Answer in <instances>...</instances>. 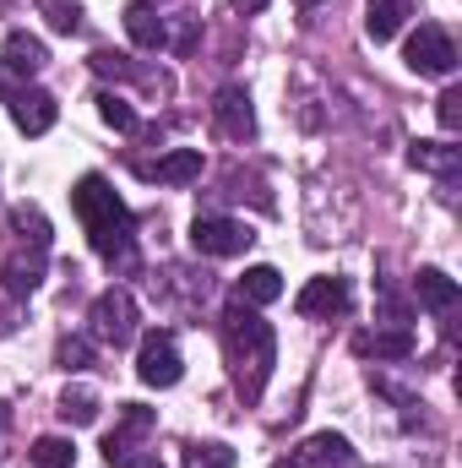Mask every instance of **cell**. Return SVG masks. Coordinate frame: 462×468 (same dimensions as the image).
Segmentation results:
<instances>
[{
  "label": "cell",
  "mask_w": 462,
  "mask_h": 468,
  "mask_svg": "<svg viewBox=\"0 0 462 468\" xmlns=\"http://www.w3.org/2000/svg\"><path fill=\"white\" fill-rule=\"evenodd\" d=\"M71 207H77V218H82V229L93 239V250L120 267V272H131L136 267V224H131V207L120 202V191L104 180V175H82L77 186H71Z\"/></svg>",
  "instance_id": "cell-1"
},
{
  "label": "cell",
  "mask_w": 462,
  "mask_h": 468,
  "mask_svg": "<svg viewBox=\"0 0 462 468\" xmlns=\"http://www.w3.org/2000/svg\"><path fill=\"white\" fill-rule=\"evenodd\" d=\"M218 333H224V354H229L234 387L245 392V403H256V398L267 392V376H272V365H278V338H272V327L256 316V305L229 300V305H224V322H218Z\"/></svg>",
  "instance_id": "cell-2"
},
{
  "label": "cell",
  "mask_w": 462,
  "mask_h": 468,
  "mask_svg": "<svg viewBox=\"0 0 462 468\" xmlns=\"http://www.w3.org/2000/svg\"><path fill=\"white\" fill-rule=\"evenodd\" d=\"M403 60H408V71H419V77H452V71H457V44H452L446 27L419 22V33L408 38Z\"/></svg>",
  "instance_id": "cell-3"
},
{
  "label": "cell",
  "mask_w": 462,
  "mask_h": 468,
  "mask_svg": "<svg viewBox=\"0 0 462 468\" xmlns=\"http://www.w3.org/2000/svg\"><path fill=\"white\" fill-rule=\"evenodd\" d=\"M93 338L99 344H110V349H125L131 338H136V300H131V289H104L99 300H93Z\"/></svg>",
  "instance_id": "cell-4"
},
{
  "label": "cell",
  "mask_w": 462,
  "mask_h": 468,
  "mask_svg": "<svg viewBox=\"0 0 462 468\" xmlns=\"http://www.w3.org/2000/svg\"><path fill=\"white\" fill-rule=\"evenodd\" d=\"M136 376H142L147 387H174V381L185 376V359H180L174 333H147V338H142V349H136Z\"/></svg>",
  "instance_id": "cell-5"
},
{
  "label": "cell",
  "mask_w": 462,
  "mask_h": 468,
  "mask_svg": "<svg viewBox=\"0 0 462 468\" xmlns=\"http://www.w3.org/2000/svg\"><path fill=\"white\" fill-rule=\"evenodd\" d=\"M158 431V414L147 409V403H120V420H115V431L104 436V458H110V468H120L147 436Z\"/></svg>",
  "instance_id": "cell-6"
},
{
  "label": "cell",
  "mask_w": 462,
  "mask_h": 468,
  "mask_svg": "<svg viewBox=\"0 0 462 468\" xmlns=\"http://www.w3.org/2000/svg\"><path fill=\"white\" fill-rule=\"evenodd\" d=\"M250 224H239V218H218V213H202L196 224H191V250H202V256H239V250H250Z\"/></svg>",
  "instance_id": "cell-7"
},
{
  "label": "cell",
  "mask_w": 462,
  "mask_h": 468,
  "mask_svg": "<svg viewBox=\"0 0 462 468\" xmlns=\"http://www.w3.org/2000/svg\"><path fill=\"white\" fill-rule=\"evenodd\" d=\"M213 125L229 136V142H250L256 136V110H250V93L229 82V88H218V99H213Z\"/></svg>",
  "instance_id": "cell-8"
},
{
  "label": "cell",
  "mask_w": 462,
  "mask_h": 468,
  "mask_svg": "<svg viewBox=\"0 0 462 468\" xmlns=\"http://www.w3.org/2000/svg\"><path fill=\"white\" fill-rule=\"evenodd\" d=\"M55 120H60V104H55L44 88H22V93H11V125H16L22 136H44Z\"/></svg>",
  "instance_id": "cell-9"
},
{
  "label": "cell",
  "mask_w": 462,
  "mask_h": 468,
  "mask_svg": "<svg viewBox=\"0 0 462 468\" xmlns=\"http://www.w3.org/2000/svg\"><path fill=\"white\" fill-rule=\"evenodd\" d=\"M348 300H353L348 278H310V283L299 289L294 311H299V316H343V311H348Z\"/></svg>",
  "instance_id": "cell-10"
},
{
  "label": "cell",
  "mask_w": 462,
  "mask_h": 468,
  "mask_svg": "<svg viewBox=\"0 0 462 468\" xmlns=\"http://www.w3.org/2000/svg\"><path fill=\"white\" fill-rule=\"evenodd\" d=\"M125 33H131V44L136 49H169V22L152 11V0H136V5H125Z\"/></svg>",
  "instance_id": "cell-11"
},
{
  "label": "cell",
  "mask_w": 462,
  "mask_h": 468,
  "mask_svg": "<svg viewBox=\"0 0 462 468\" xmlns=\"http://www.w3.org/2000/svg\"><path fill=\"white\" fill-rule=\"evenodd\" d=\"M202 169H207V158H202V147H174V153H163L152 169H142L147 180H158V186H191V180H202Z\"/></svg>",
  "instance_id": "cell-12"
},
{
  "label": "cell",
  "mask_w": 462,
  "mask_h": 468,
  "mask_svg": "<svg viewBox=\"0 0 462 468\" xmlns=\"http://www.w3.org/2000/svg\"><path fill=\"white\" fill-rule=\"evenodd\" d=\"M414 300H419L425 311L446 316V311H457L462 289H457V278H446L441 267H419V278H414Z\"/></svg>",
  "instance_id": "cell-13"
},
{
  "label": "cell",
  "mask_w": 462,
  "mask_h": 468,
  "mask_svg": "<svg viewBox=\"0 0 462 468\" xmlns=\"http://www.w3.org/2000/svg\"><path fill=\"white\" fill-rule=\"evenodd\" d=\"M44 261H49V250H27V256H11V261L0 267V283H5V294H11V300H27V294L44 283Z\"/></svg>",
  "instance_id": "cell-14"
},
{
  "label": "cell",
  "mask_w": 462,
  "mask_h": 468,
  "mask_svg": "<svg viewBox=\"0 0 462 468\" xmlns=\"http://www.w3.org/2000/svg\"><path fill=\"white\" fill-rule=\"evenodd\" d=\"M49 66V49H44V38H33V33H5V71H16V77H38Z\"/></svg>",
  "instance_id": "cell-15"
},
{
  "label": "cell",
  "mask_w": 462,
  "mask_h": 468,
  "mask_svg": "<svg viewBox=\"0 0 462 468\" xmlns=\"http://www.w3.org/2000/svg\"><path fill=\"white\" fill-rule=\"evenodd\" d=\"M348 463H353V447H348L343 436H332V431L310 436L299 447V458H294V468H348Z\"/></svg>",
  "instance_id": "cell-16"
},
{
  "label": "cell",
  "mask_w": 462,
  "mask_h": 468,
  "mask_svg": "<svg viewBox=\"0 0 462 468\" xmlns=\"http://www.w3.org/2000/svg\"><path fill=\"white\" fill-rule=\"evenodd\" d=\"M408 164L425 169V175L452 180V175L462 169V147H452V142H414V147H408Z\"/></svg>",
  "instance_id": "cell-17"
},
{
  "label": "cell",
  "mask_w": 462,
  "mask_h": 468,
  "mask_svg": "<svg viewBox=\"0 0 462 468\" xmlns=\"http://www.w3.org/2000/svg\"><path fill=\"white\" fill-rule=\"evenodd\" d=\"M353 349L370 359H414V333L408 327H381V333H359Z\"/></svg>",
  "instance_id": "cell-18"
},
{
  "label": "cell",
  "mask_w": 462,
  "mask_h": 468,
  "mask_svg": "<svg viewBox=\"0 0 462 468\" xmlns=\"http://www.w3.org/2000/svg\"><path fill=\"white\" fill-rule=\"evenodd\" d=\"M403 22H408V0H370V5H364V33H370L375 44L397 38Z\"/></svg>",
  "instance_id": "cell-19"
},
{
  "label": "cell",
  "mask_w": 462,
  "mask_h": 468,
  "mask_svg": "<svg viewBox=\"0 0 462 468\" xmlns=\"http://www.w3.org/2000/svg\"><path fill=\"white\" fill-rule=\"evenodd\" d=\"M278 294H283V272L278 267H245V278L234 289V300H245V305H272Z\"/></svg>",
  "instance_id": "cell-20"
},
{
  "label": "cell",
  "mask_w": 462,
  "mask_h": 468,
  "mask_svg": "<svg viewBox=\"0 0 462 468\" xmlns=\"http://www.w3.org/2000/svg\"><path fill=\"white\" fill-rule=\"evenodd\" d=\"M27 463L33 468H71L77 463V447H71V436H38L33 452H27Z\"/></svg>",
  "instance_id": "cell-21"
},
{
  "label": "cell",
  "mask_w": 462,
  "mask_h": 468,
  "mask_svg": "<svg viewBox=\"0 0 462 468\" xmlns=\"http://www.w3.org/2000/svg\"><path fill=\"white\" fill-rule=\"evenodd\" d=\"M60 420H66V425H93V420H99V392H93V387H66Z\"/></svg>",
  "instance_id": "cell-22"
},
{
  "label": "cell",
  "mask_w": 462,
  "mask_h": 468,
  "mask_svg": "<svg viewBox=\"0 0 462 468\" xmlns=\"http://www.w3.org/2000/svg\"><path fill=\"white\" fill-rule=\"evenodd\" d=\"M11 229L22 234L33 250H49V218L38 207H11Z\"/></svg>",
  "instance_id": "cell-23"
},
{
  "label": "cell",
  "mask_w": 462,
  "mask_h": 468,
  "mask_svg": "<svg viewBox=\"0 0 462 468\" xmlns=\"http://www.w3.org/2000/svg\"><path fill=\"white\" fill-rule=\"evenodd\" d=\"M38 11L49 16L55 33H82V27H88V11H82L77 0H38Z\"/></svg>",
  "instance_id": "cell-24"
},
{
  "label": "cell",
  "mask_w": 462,
  "mask_h": 468,
  "mask_svg": "<svg viewBox=\"0 0 462 468\" xmlns=\"http://www.w3.org/2000/svg\"><path fill=\"white\" fill-rule=\"evenodd\" d=\"M185 468H239V458H234V447H224V441H196L185 452Z\"/></svg>",
  "instance_id": "cell-25"
},
{
  "label": "cell",
  "mask_w": 462,
  "mask_h": 468,
  "mask_svg": "<svg viewBox=\"0 0 462 468\" xmlns=\"http://www.w3.org/2000/svg\"><path fill=\"white\" fill-rule=\"evenodd\" d=\"M55 365H60L66 376H71V370H88V365H93V338H60Z\"/></svg>",
  "instance_id": "cell-26"
},
{
  "label": "cell",
  "mask_w": 462,
  "mask_h": 468,
  "mask_svg": "<svg viewBox=\"0 0 462 468\" xmlns=\"http://www.w3.org/2000/svg\"><path fill=\"white\" fill-rule=\"evenodd\" d=\"M99 115H104V125H115V131H136V110L120 93H99Z\"/></svg>",
  "instance_id": "cell-27"
},
{
  "label": "cell",
  "mask_w": 462,
  "mask_h": 468,
  "mask_svg": "<svg viewBox=\"0 0 462 468\" xmlns=\"http://www.w3.org/2000/svg\"><path fill=\"white\" fill-rule=\"evenodd\" d=\"M436 115H441V131H446V136H457L462 131V88H446V93L436 99Z\"/></svg>",
  "instance_id": "cell-28"
},
{
  "label": "cell",
  "mask_w": 462,
  "mask_h": 468,
  "mask_svg": "<svg viewBox=\"0 0 462 468\" xmlns=\"http://www.w3.org/2000/svg\"><path fill=\"white\" fill-rule=\"evenodd\" d=\"M93 71H99V77H136L131 55H115V49H99V55H93Z\"/></svg>",
  "instance_id": "cell-29"
},
{
  "label": "cell",
  "mask_w": 462,
  "mask_h": 468,
  "mask_svg": "<svg viewBox=\"0 0 462 468\" xmlns=\"http://www.w3.org/2000/svg\"><path fill=\"white\" fill-rule=\"evenodd\" d=\"M120 468H163V458H158V452H131Z\"/></svg>",
  "instance_id": "cell-30"
},
{
  "label": "cell",
  "mask_w": 462,
  "mask_h": 468,
  "mask_svg": "<svg viewBox=\"0 0 462 468\" xmlns=\"http://www.w3.org/2000/svg\"><path fill=\"white\" fill-rule=\"evenodd\" d=\"M234 11H239V16H256V11H267V5H272V0H229Z\"/></svg>",
  "instance_id": "cell-31"
},
{
  "label": "cell",
  "mask_w": 462,
  "mask_h": 468,
  "mask_svg": "<svg viewBox=\"0 0 462 468\" xmlns=\"http://www.w3.org/2000/svg\"><path fill=\"white\" fill-rule=\"evenodd\" d=\"M0 431H11V409L5 403H0Z\"/></svg>",
  "instance_id": "cell-32"
},
{
  "label": "cell",
  "mask_w": 462,
  "mask_h": 468,
  "mask_svg": "<svg viewBox=\"0 0 462 468\" xmlns=\"http://www.w3.org/2000/svg\"><path fill=\"white\" fill-rule=\"evenodd\" d=\"M5 93H11V82H5V71H0V99H5Z\"/></svg>",
  "instance_id": "cell-33"
},
{
  "label": "cell",
  "mask_w": 462,
  "mask_h": 468,
  "mask_svg": "<svg viewBox=\"0 0 462 468\" xmlns=\"http://www.w3.org/2000/svg\"><path fill=\"white\" fill-rule=\"evenodd\" d=\"M5 5H11V0H0V11H5Z\"/></svg>",
  "instance_id": "cell-34"
},
{
  "label": "cell",
  "mask_w": 462,
  "mask_h": 468,
  "mask_svg": "<svg viewBox=\"0 0 462 468\" xmlns=\"http://www.w3.org/2000/svg\"><path fill=\"white\" fill-rule=\"evenodd\" d=\"M305 5H316V0H305Z\"/></svg>",
  "instance_id": "cell-35"
}]
</instances>
